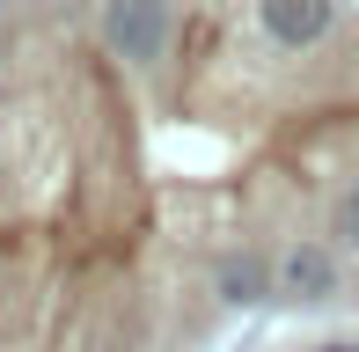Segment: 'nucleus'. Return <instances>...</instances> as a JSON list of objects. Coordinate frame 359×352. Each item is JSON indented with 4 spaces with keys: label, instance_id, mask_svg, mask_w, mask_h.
<instances>
[{
    "label": "nucleus",
    "instance_id": "1",
    "mask_svg": "<svg viewBox=\"0 0 359 352\" xmlns=\"http://www.w3.org/2000/svg\"><path fill=\"white\" fill-rule=\"evenodd\" d=\"M345 309L359 0H0V352Z\"/></svg>",
    "mask_w": 359,
    "mask_h": 352
},
{
    "label": "nucleus",
    "instance_id": "2",
    "mask_svg": "<svg viewBox=\"0 0 359 352\" xmlns=\"http://www.w3.org/2000/svg\"><path fill=\"white\" fill-rule=\"evenodd\" d=\"M235 352H359V330H271Z\"/></svg>",
    "mask_w": 359,
    "mask_h": 352
}]
</instances>
